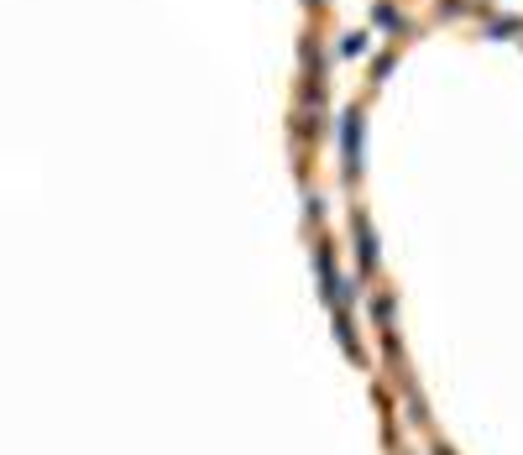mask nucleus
I'll use <instances>...</instances> for the list:
<instances>
[{"label": "nucleus", "instance_id": "f257e3e1", "mask_svg": "<svg viewBox=\"0 0 523 455\" xmlns=\"http://www.w3.org/2000/svg\"><path fill=\"white\" fill-rule=\"evenodd\" d=\"M340 142H346V173H361V116L346 110V126H340Z\"/></svg>", "mask_w": 523, "mask_h": 455}, {"label": "nucleus", "instance_id": "f03ea898", "mask_svg": "<svg viewBox=\"0 0 523 455\" xmlns=\"http://www.w3.org/2000/svg\"><path fill=\"white\" fill-rule=\"evenodd\" d=\"M356 246H361V262L372 267L377 262V246H372V231H367V220H361V215H356Z\"/></svg>", "mask_w": 523, "mask_h": 455}]
</instances>
